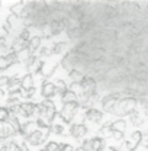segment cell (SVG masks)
I'll use <instances>...</instances> for the list:
<instances>
[{
  "mask_svg": "<svg viewBox=\"0 0 148 151\" xmlns=\"http://www.w3.org/2000/svg\"><path fill=\"white\" fill-rule=\"evenodd\" d=\"M142 132L141 131H135L132 132V139H134V142L135 144H141V141H142Z\"/></svg>",
  "mask_w": 148,
  "mask_h": 151,
  "instance_id": "obj_16",
  "label": "cell"
},
{
  "mask_svg": "<svg viewBox=\"0 0 148 151\" xmlns=\"http://www.w3.org/2000/svg\"><path fill=\"white\" fill-rule=\"evenodd\" d=\"M39 44H41V38L39 37H35L32 38V41H31V51H34V50H37L38 47H39Z\"/></svg>",
  "mask_w": 148,
  "mask_h": 151,
  "instance_id": "obj_19",
  "label": "cell"
},
{
  "mask_svg": "<svg viewBox=\"0 0 148 151\" xmlns=\"http://www.w3.org/2000/svg\"><path fill=\"white\" fill-rule=\"evenodd\" d=\"M80 108H81V106H80L78 102H74V103H64L63 111L60 113V118H61L65 124H70L71 119H73V116L77 113V111H78Z\"/></svg>",
  "mask_w": 148,
  "mask_h": 151,
  "instance_id": "obj_2",
  "label": "cell"
},
{
  "mask_svg": "<svg viewBox=\"0 0 148 151\" xmlns=\"http://www.w3.org/2000/svg\"><path fill=\"white\" fill-rule=\"evenodd\" d=\"M52 131H54V134H57V135H65V129H64V127H63V125H60V124H55V125L52 127Z\"/></svg>",
  "mask_w": 148,
  "mask_h": 151,
  "instance_id": "obj_18",
  "label": "cell"
},
{
  "mask_svg": "<svg viewBox=\"0 0 148 151\" xmlns=\"http://www.w3.org/2000/svg\"><path fill=\"white\" fill-rule=\"evenodd\" d=\"M34 112H35V106H34V105H31V103L22 105V113H23V115L29 116V115H32Z\"/></svg>",
  "mask_w": 148,
  "mask_h": 151,
  "instance_id": "obj_14",
  "label": "cell"
},
{
  "mask_svg": "<svg viewBox=\"0 0 148 151\" xmlns=\"http://www.w3.org/2000/svg\"><path fill=\"white\" fill-rule=\"evenodd\" d=\"M141 144L148 148V134H144V135H142V141H141Z\"/></svg>",
  "mask_w": 148,
  "mask_h": 151,
  "instance_id": "obj_26",
  "label": "cell"
},
{
  "mask_svg": "<svg viewBox=\"0 0 148 151\" xmlns=\"http://www.w3.org/2000/svg\"><path fill=\"white\" fill-rule=\"evenodd\" d=\"M44 151H45V150H44Z\"/></svg>",
  "mask_w": 148,
  "mask_h": 151,
  "instance_id": "obj_28",
  "label": "cell"
},
{
  "mask_svg": "<svg viewBox=\"0 0 148 151\" xmlns=\"http://www.w3.org/2000/svg\"><path fill=\"white\" fill-rule=\"evenodd\" d=\"M55 87H57V92H60V93H63V94L68 90V86H67V83L64 80H57Z\"/></svg>",
  "mask_w": 148,
  "mask_h": 151,
  "instance_id": "obj_13",
  "label": "cell"
},
{
  "mask_svg": "<svg viewBox=\"0 0 148 151\" xmlns=\"http://www.w3.org/2000/svg\"><path fill=\"white\" fill-rule=\"evenodd\" d=\"M67 42H57L55 45H54V48H52V54H61V52H64L65 51V48H67Z\"/></svg>",
  "mask_w": 148,
  "mask_h": 151,
  "instance_id": "obj_12",
  "label": "cell"
},
{
  "mask_svg": "<svg viewBox=\"0 0 148 151\" xmlns=\"http://www.w3.org/2000/svg\"><path fill=\"white\" fill-rule=\"evenodd\" d=\"M135 106H137V97H124L119 100L118 106L115 108V113L118 116L131 115L132 112H135Z\"/></svg>",
  "mask_w": 148,
  "mask_h": 151,
  "instance_id": "obj_1",
  "label": "cell"
},
{
  "mask_svg": "<svg viewBox=\"0 0 148 151\" xmlns=\"http://www.w3.org/2000/svg\"><path fill=\"white\" fill-rule=\"evenodd\" d=\"M52 54V51L51 50H48V48H42V51H41V55L42 57H48Z\"/></svg>",
  "mask_w": 148,
  "mask_h": 151,
  "instance_id": "obj_25",
  "label": "cell"
},
{
  "mask_svg": "<svg viewBox=\"0 0 148 151\" xmlns=\"http://www.w3.org/2000/svg\"><path fill=\"white\" fill-rule=\"evenodd\" d=\"M80 87H81V90L84 92V94H93V93H96L97 84H96L94 78H92L90 76H86V77L83 78V81L80 83Z\"/></svg>",
  "mask_w": 148,
  "mask_h": 151,
  "instance_id": "obj_3",
  "label": "cell"
},
{
  "mask_svg": "<svg viewBox=\"0 0 148 151\" xmlns=\"http://www.w3.org/2000/svg\"><path fill=\"white\" fill-rule=\"evenodd\" d=\"M45 151H60V144H58V142H54V141H51V142L47 144Z\"/></svg>",
  "mask_w": 148,
  "mask_h": 151,
  "instance_id": "obj_17",
  "label": "cell"
},
{
  "mask_svg": "<svg viewBox=\"0 0 148 151\" xmlns=\"http://www.w3.org/2000/svg\"><path fill=\"white\" fill-rule=\"evenodd\" d=\"M92 141V147H93V151H102L105 150V138H100V137H94L90 139Z\"/></svg>",
  "mask_w": 148,
  "mask_h": 151,
  "instance_id": "obj_7",
  "label": "cell"
},
{
  "mask_svg": "<svg viewBox=\"0 0 148 151\" xmlns=\"http://www.w3.org/2000/svg\"><path fill=\"white\" fill-rule=\"evenodd\" d=\"M112 127V131H119V132H124L126 129V121L124 119H118V121H113L111 124Z\"/></svg>",
  "mask_w": 148,
  "mask_h": 151,
  "instance_id": "obj_9",
  "label": "cell"
},
{
  "mask_svg": "<svg viewBox=\"0 0 148 151\" xmlns=\"http://www.w3.org/2000/svg\"><path fill=\"white\" fill-rule=\"evenodd\" d=\"M63 102H64V103H74V102H78L77 93L68 89V90H67L65 93L63 94Z\"/></svg>",
  "mask_w": 148,
  "mask_h": 151,
  "instance_id": "obj_8",
  "label": "cell"
},
{
  "mask_svg": "<svg viewBox=\"0 0 148 151\" xmlns=\"http://www.w3.org/2000/svg\"><path fill=\"white\" fill-rule=\"evenodd\" d=\"M129 116H131V121H132V124H134V125H141V124H142V121H141V118H139V115H138L137 111H135V112H132Z\"/></svg>",
  "mask_w": 148,
  "mask_h": 151,
  "instance_id": "obj_15",
  "label": "cell"
},
{
  "mask_svg": "<svg viewBox=\"0 0 148 151\" xmlns=\"http://www.w3.org/2000/svg\"><path fill=\"white\" fill-rule=\"evenodd\" d=\"M99 134L103 137V138H108V137H112V134H113V131H112V127L111 124H105L100 129H99Z\"/></svg>",
  "mask_w": 148,
  "mask_h": 151,
  "instance_id": "obj_11",
  "label": "cell"
},
{
  "mask_svg": "<svg viewBox=\"0 0 148 151\" xmlns=\"http://www.w3.org/2000/svg\"><path fill=\"white\" fill-rule=\"evenodd\" d=\"M112 138H113V139H116V141H121V139H124V132L113 131V134H112Z\"/></svg>",
  "mask_w": 148,
  "mask_h": 151,
  "instance_id": "obj_24",
  "label": "cell"
},
{
  "mask_svg": "<svg viewBox=\"0 0 148 151\" xmlns=\"http://www.w3.org/2000/svg\"><path fill=\"white\" fill-rule=\"evenodd\" d=\"M81 150H83V151H93L92 141H90V139H87V141H84V142L81 144Z\"/></svg>",
  "mask_w": 148,
  "mask_h": 151,
  "instance_id": "obj_22",
  "label": "cell"
},
{
  "mask_svg": "<svg viewBox=\"0 0 148 151\" xmlns=\"http://www.w3.org/2000/svg\"><path fill=\"white\" fill-rule=\"evenodd\" d=\"M68 76L73 80V83H77V84H80L83 81V78H84V76L81 74V71H78V70H70V74Z\"/></svg>",
  "mask_w": 148,
  "mask_h": 151,
  "instance_id": "obj_10",
  "label": "cell"
},
{
  "mask_svg": "<svg viewBox=\"0 0 148 151\" xmlns=\"http://www.w3.org/2000/svg\"><path fill=\"white\" fill-rule=\"evenodd\" d=\"M70 134H71V137H74L75 139H80V138H83V137L87 134V127H86L83 122L74 124V125H71V128H70Z\"/></svg>",
  "mask_w": 148,
  "mask_h": 151,
  "instance_id": "obj_4",
  "label": "cell"
},
{
  "mask_svg": "<svg viewBox=\"0 0 148 151\" xmlns=\"http://www.w3.org/2000/svg\"><path fill=\"white\" fill-rule=\"evenodd\" d=\"M111 151H121V150H115V148H113V147H112V148H111Z\"/></svg>",
  "mask_w": 148,
  "mask_h": 151,
  "instance_id": "obj_27",
  "label": "cell"
},
{
  "mask_svg": "<svg viewBox=\"0 0 148 151\" xmlns=\"http://www.w3.org/2000/svg\"><path fill=\"white\" fill-rule=\"evenodd\" d=\"M125 147H126V151H135V148L138 147V144H135L134 141H126Z\"/></svg>",
  "mask_w": 148,
  "mask_h": 151,
  "instance_id": "obj_23",
  "label": "cell"
},
{
  "mask_svg": "<svg viewBox=\"0 0 148 151\" xmlns=\"http://www.w3.org/2000/svg\"><path fill=\"white\" fill-rule=\"evenodd\" d=\"M55 93H57L55 84H52V83H48V81L42 84V96H44V97L50 99V97H52V96H54Z\"/></svg>",
  "mask_w": 148,
  "mask_h": 151,
  "instance_id": "obj_6",
  "label": "cell"
},
{
  "mask_svg": "<svg viewBox=\"0 0 148 151\" xmlns=\"http://www.w3.org/2000/svg\"><path fill=\"white\" fill-rule=\"evenodd\" d=\"M23 86H25L26 89H32V87H34V84H32V77L29 74L23 78Z\"/></svg>",
  "mask_w": 148,
  "mask_h": 151,
  "instance_id": "obj_20",
  "label": "cell"
},
{
  "mask_svg": "<svg viewBox=\"0 0 148 151\" xmlns=\"http://www.w3.org/2000/svg\"><path fill=\"white\" fill-rule=\"evenodd\" d=\"M60 151H75L73 145L70 144H64V142H60Z\"/></svg>",
  "mask_w": 148,
  "mask_h": 151,
  "instance_id": "obj_21",
  "label": "cell"
},
{
  "mask_svg": "<svg viewBox=\"0 0 148 151\" xmlns=\"http://www.w3.org/2000/svg\"><path fill=\"white\" fill-rule=\"evenodd\" d=\"M86 119L90 121V122H94V124H99L103 118V112H100L99 109H94V108H90L86 111Z\"/></svg>",
  "mask_w": 148,
  "mask_h": 151,
  "instance_id": "obj_5",
  "label": "cell"
}]
</instances>
